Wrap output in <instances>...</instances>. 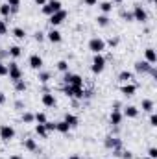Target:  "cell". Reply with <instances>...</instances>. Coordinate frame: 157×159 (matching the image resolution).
Wrapping results in <instances>:
<instances>
[{"label":"cell","instance_id":"obj_3","mask_svg":"<svg viewBox=\"0 0 157 159\" xmlns=\"http://www.w3.org/2000/svg\"><path fill=\"white\" fill-rule=\"evenodd\" d=\"M63 93L69 96V98H85V89L83 87H74V85H65L63 87Z\"/></svg>","mask_w":157,"mask_h":159},{"label":"cell","instance_id":"obj_9","mask_svg":"<svg viewBox=\"0 0 157 159\" xmlns=\"http://www.w3.org/2000/svg\"><path fill=\"white\" fill-rule=\"evenodd\" d=\"M67 17H69V13H67L65 9H61V11H57V13H54V15H50V19H48V22H50V26H52V28H56V26H59V24H63Z\"/></svg>","mask_w":157,"mask_h":159},{"label":"cell","instance_id":"obj_23","mask_svg":"<svg viewBox=\"0 0 157 159\" xmlns=\"http://www.w3.org/2000/svg\"><path fill=\"white\" fill-rule=\"evenodd\" d=\"M65 122H67V124H69V126H70V128H76V126H78L79 124V120H78V117H76V115H72V113H67V115H65Z\"/></svg>","mask_w":157,"mask_h":159},{"label":"cell","instance_id":"obj_49","mask_svg":"<svg viewBox=\"0 0 157 159\" xmlns=\"http://www.w3.org/2000/svg\"><path fill=\"white\" fill-rule=\"evenodd\" d=\"M34 2H35V4H37V6H44V4H46V2H48V0H34Z\"/></svg>","mask_w":157,"mask_h":159},{"label":"cell","instance_id":"obj_33","mask_svg":"<svg viewBox=\"0 0 157 159\" xmlns=\"http://www.w3.org/2000/svg\"><path fill=\"white\" fill-rule=\"evenodd\" d=\"M6 4L11 7V13H17L19 11V6H20V0H6Z\"/></svg>","mask_w":157,"mask_h":159},{"label":"cell","instance_id":"obj_34","mask_svg":"<svg viewBox=\"0 0 157 159\" xmlns=\"http://www.w3.org/2000/svg\"><path fill=\"white\" fill-rule=\"evenodd\" d=\"M22 122H24V124H34V122H35V119H34V113L24 111V113H22Z\"/></svg>","mask_w":157,"mask_h":159},{"label":"cell","instance_id":"obj_22","mask_svg":"<svg viewBox=\"0 0 157 159\" xmlns=\"http://www.w3.org/2000/svg\"><path fill=\"white\" fill-rule=\"evenodd\" d=\"M7 54H9V57H13V59H19V57L22 56V48H20V46H17V44H13V46H9Z\"/></svg>","mask_w":157,"mask_h":159},{"label":"cell","instance_id":"obj_47","mask_svg":"<svg viewBox=\"0 0 157 159\" xmlns=\"http://www.w3.org/2000/svg\"><path fill=\"white\" fill-rule=\"evenodd\" d=\"M148 74H150V76H152V78H157V69H155V65H154V67H152V70H150V72H148Z\"/></svg>","mask_w":157,"mask_h":159},{"label":"cell","instance_id":"obj_43","mask_svg":"<svg viewBox=\"0 0 157 159\" xmlns=\"http://www.w3.org/2000/svg\"><path fill=\"white\" fill-rule=\"evenodd\" d=\"M105 44H109V46H117V44H118V37H111Z\"/></svg>","mask_w":157,"mask_h":159},{"label":"cell","instance_id":"obj_55","mask_svg":"<svg viewBox=\"0 0 157 159\" xmlns=\"http://www.w3.org/2000/svg\"><path fill=\"white\" fill-rule=\"evenodd\" d=\"M48 2H50V0H48Z\"/></svg>","mask_w":157,"mask_h":159},{"label":"cell","instance_id":"obj_42","mask_svg":"<svg viewBox=\"0 0 157 159\" xmlns=\"http://www.w3.org/2000/svg\"><path fill=\"white\" fill-rule=\"evenodd\" d=\"M150 126H152V128L157 126V115L155 113H150Z\"/></svg>","mask_w":157,"mask_h":159},{"label":"cell","instance_id":"obj_35","mask_svg":"<svg viewBox=\"0 0 157 159\" xmlns=\"http://www.w3.org/2000/svg\"><path fill=\"white\" fill-rule=\"evenodd\" d=\"M34 119H35V122H37V124H44V122L48 120L44 113H34Z\"/></svg>","mask_w":157,"mask_h":159},{"label":"cell","instance_id":"obj_29","mask_svg":"<svg viewBox=\"0 0 157 159\" xmlns=\"http://www.w3.org/2000/svg\"><path fill=\"white\" fill-rule=\"evenodd\" d=\"M69 61H65V59H61V61H57V65H56V69L59 70V72H63V74H67L69 72Z\"/></svg>","mask_w":157,"mask_h":159},{"label":"cell","instance_id":"obj_45","mask_svg":"<svg viewBox=\"0 0 157 159\" xmlns=\"http://www.w3.org/2000/svg\"><path fill=\"white\" fill-rule=\"evenodd\" d=\"M15 107H17V109H20V111H24V104H22L20 100H17V102H15Z\"/></svg>","mask_w":157,"mask_h":159},{"label":"cell","instance_id":"obj_8","mask_svg":"<svg viewBox=\"0 0 157 159\" xmlns=\"http://www.w3.org/2000/svg\"><path fill=\"white\" fill-rule=\"evenodd\" d=\"M133 20H137V22H148V13H146V9L141 6V4H137L135 7H133Z\"/></svg>","mask_w":157,"mask_h":159},{"label":"cell","instance_id":"obj_30","mask_svg":"<svg viewBox=\"0 0 157 159\" xmlns=\"http://www.w3.org/2000/svg\"><path fill=\"white\" fill-rule=\"evenodd\" d=\"M13 85H15V91H17V93H24V91L28 89V85H26V81H24V80H17Z\"/></svg>","mask_w":157,"mask_h":159},{"label":"cell","instance_id":"obj_1","mask_svg":"<svg viewBox=\"0 0 157 159\" xmlns=\"http://www.w3.org/2000/svg\"><path fill=\"white\" fill-rule=\"evenodd\" d=\"M61 9H63V4H61L59 0H50V2H46V4L41 7L43 15H46V17H50V15H54V13L61 11Z\"/></svg>","mask_w":157,"mask_h":159},{"label":"cell","instance_id":"obj_4","mask_svg":"<svg viewBox=\"0 0 157 159\" xmlns=\"http://www.w3.org/2000/svg\"><path fill=\"white\" fill-rule=\"evenodd\" d=\"M63 81L65 85H74V87H85V81L79 74H72V72H67L63 76Z\"/></svg>","mask_w":157,"mask_h":159},{"label":"cell","instance_id":"obj_7","mask_svg":"<svg viewBox=\"0 0 157 159\" xmlns=\"http://www.w3.org/2000/svg\"><path fill=\"white\" fill-rule=\"evenodd\" d=\"M7 76L9 80L15 83L17 80H22V70H20V67L15 63V61H11V63H7Z\"/></svg>","mask_w":157,"mask_h":159},{"label":"cell","instance_id":"obj_11","mask_svg":"<svg viewBox=\"0 0 157 159\" xmlns=\"http://www.w3.org/2000/svg\"><path fill=\"white\" fill-rule=\"evenodd\" d=\"M43 63H44V61H43V57H41L39 54H32L30 59H28V65H30L34 70H41V69H43Z\"/></svg>","mask_w":157,"mask_h":159},{"label":"cell","instance_id":"obj_26","mask_svg":"<svg viewBox=\"0 0 157 159\" xmlns=\"http://www.w3.org/2000/svg\"><path fill=\"white\" fill-rule=\"evenodd\" d=\"M24 148H26L28 152H35V150H37V141H35V139H30V137L24 139Z\"/></svg>","mask_w":157,"mask_h":159},{"label":"cell","instance_id":"obj_19","mask_svg":"<svg viewBox=\"0 0 157 159\" xmlns=\"http://www.w3.org/2000/svg\"><path fill=\"white\" fill-rule=\"evenodd\" d=\"M154 107H155V104H154V100H150V98H144V100L141 102V109H142L144 113H154Z\"/></svg>","mask_w":157,"mask_h":159},{"label":"cell","instance_id":"obj_14","mask_svg":"<svg viewBox=\"0 0 157 159\" xmlns=\"http://www.w3.org/2000/svg\"><path fill=\"white\" fill-rule=\"evenodd\" d=\"M120 93L124 94V96H135V93H137V85L135 83H122V87H120Z\"/></svg>","mask_w":157,"mask_h":159},{"label":"cell","instance_id":"obj_31","mask_svg":"<svg viewBox=\"0 0 157 159\" xmlns=\"http://www.w3.org/2000/svg\"><path fill=\"white\" fill-rule=\"evenodd\" d=\"M35 133H37L39 137H43V139H46V137H48V131H46L44 124H37V126H35Z\"/></svg>","mask_w":157,"mask_h":159},{"label":"cell","instance_id":"obj_21","mask_svg":"<svg viewBox=\"0 0 157 159\" xmlns=\"http://www.w3.org/2000/svg\"><path fill=\"white\" fill-rule=\"evenodd\" d=\"M133 72H129V70H122L120 74H118V80L122 81V83H133Z\"/></svg>","mask_w":157,"mask_h":159},{"label":"cell","instance_id":"obj_51","mask_svg":"<svg viewBox=\"0 0 157 159\" xmlns=\"http://www.w3.org/2000/svg\"><path fill=\"white\" fill-rule=\"evenodd\" d=\"M124 0H113V4H122Z\"/></svg>","mask_w":157,"mask_h":159},{"label":"cell","instance_id":"obj_50","mask_svg":"<svg viewBox=\"0 0 157 159\" xmlns=\"http://www.w3.org/2000/svg\"><path fill=\"white\" fill-rule=\"evenodd\" d=\"M9 159H22V157H20L19 154H15V156H11V157H9Z\"/></svg>","mask_w":157,"mask_h":159},{"label":"cell","instance_id":"obj_44","mask_svg":"<svg viewBox=\"0 0 157 159\" xmlns=\"http://www.w3.org/2000/svg\"><path fill=\"white\" fill-rule=\"evenodd\" d=\"M122 17H124L128 22H131V20H133V15H131V13H122Z\"/></svg>","mask_w":157,"mask_h":159},{"label":"cell","instance_id":"obj_15","mask_svg":"<svg viewBox=\"0 0 157 159\" xmlns=\"http://www.w3.org/2000/svg\"><path fill=\"white\" fill-rule=\"evenodd\" d=\"M46 39L50 41L52 44H57V43H61V39H63V35H61V32L59 30H56V28H52L48 34H46Z\"/></svg>","mask_w":157,"mask_h":159},{"label":"cell","instance_id":"obj_32","mask_svg":"<svg viewBox=\"0 0 157 159\" xmlns=\"http://www.w3.org/2000/svg\"><path fill=\"white\" fill-rule=\"evenodd\" d=\"M0 15H2L4 19H7V17L11 15V7H9L7 4H0Z\"/></svg>","mask_w":157,"mask_h":159},{"label":"cell","instance_id":"obj_18","mask_svg":"<svg viewBox=\"0 0 157 159\" xmlns=\"http://www.w3.org/2000/svg\"><path fill=\"white\" fill-rule=\"evenodd\" d=\"M144 61H148L150 65H155L157 63V54L154 48H146L144 50Z\"/></svg>","mask_w":157,"mask_h":159},{"label":"cell","instance_id":"obj_41","mask_svg":"<svg viewBox=\"0 0 157 159\" xmlns=\"http://www.w3.org/2000/svg\"><path fill=\"white\" fill-rule=\"evenodd\" d=\"M120 157H122V159H133V154H131L129 150H122V154H120Z\"/></svg>","mask_w":157,"mask_h":159},{"label":"cell","instance_id":"obj_46","mask_svg":"<svg viewBox=\"0 0 157 159\" xmlns=\"http://www.w3.org/2000/svg\"><path fill=\"white\" fill-rule=\"evenodd\" d=\"M83 4H85V6H96L98 0H83Z\"/></svg>","mask_w":157,"mask_h":159},{"label":"cell","instance_id":"obj_40","mask_svg":"<svg viewBox=\"0 0 157 159\" xmlns=\"http://www.w3.org/2000/svg\"><path fill=\"white\" fill-rule=\"evenodd\" d=\"M44 39H46V34H43V32H35V41H37V43H43Z\"/></svg>","mask_w":157,"mask_h":159},{"label":"cell","instance_id":"obj_17","mask_svg":"<svg viewBox=\"0 0 157 159\" xmlns=\"http://www.w3.org/2000/svg\"><path fill=\"white\" fill-rule=\"evenodd\" d=\"M139 113H141V111H139V107H135V106H126L124 111H122V115L128 117V119H137Z\"/></svg>","mask_w":157,"mask_h":159},{"label":"cell","instance_id":"obj_52","mask_svg":"<svg viewBox=\"0 0 157 159\" xmlns=\"http://www.w3.org/2000/svg\"><path fill=\"white\" fill-rule=\"evenodd\" d=\"M69 159H81V157H79V156H70Z\"/></svg>","mask_w":157,"mask_h":159},{"label":"cell","instance_id":"obj_20","mask_svg":"<svg viewBox=\"0 0 157 159\" xmlns=\"http://www.w3.org/2000/svg\"><path fill=\"white\" fill-rule=\"evenodd\" d=\"M72 128L65 122V120H59V122H56V131H59V133H63V135H67L69 131H70Z\"/></svg>","mask_w":157,"mask_h":159},{"label":"cell","instance_id":"obj_16","mask_svg":"<svg viewBox=\"0 0 157 159\" xmlns=\"http://www.w3.org/2000/svg\"><path fill=\"white\" fill-rule=\"evenodd\" d=\"M122 120H124L122 111H120V109H113V111H111V115H109V122H111L113 126H120V124H122Z\"/></svg>","mask_w":157,"mask_h":159},{"label":"cell","instance_id":"obj_53","mask_svg":"<svg viewBox=\"0 0 157 159\" xmlns=\"http://www.w3.org/2000/svg\"><path fill=\"white\" fill-rule=\"evenodd\" d=\"M142 159H152V157H148V156H146V157H142Z\"/></svg>","mask_w":157,"mask_h":159},{"label":"cell","instance_id":"obj_56","mask_svg":"<svg viewBox=\"0 0 157 159\" xmlns=\"http://www.w3.org/2000/svg\"><path fill=\"white\" fill-rule=\"evenodd\" d=\"M0 159H2V157H0Z\"/></svg>","mask_w":157,"mask_h":159},{"label":"cell","instance_id":"obj_13","mask_svg":"<svg viewBox=\"0 0 157 159\" xmlns=\"http://www.w3.org/2000/svg\"><path fill=\"white\" fill-rule=\"evenodd\" d=\"M152 67H154V65H150L148 61H137V63H135V72H137V74H148V72L152 70Z\"/></svg>","mask_w":157,"mask_h":159},{"label":"cell","instance_id":"obj_10","mask_svg":"<svg viewBox=\"0 0 157 159\" xmlns=\"http://www.w3.org/2000/svg\"><path fill=\"white\" fill-rule=\"evenodd\" d=\"M104 146L107 148V150H115V148H122V141L118 139V137H105V141H104Z\"/></svg>","mask_w":157,"mask_h":159},{"label":"cell","instance_id":"obj_28","mask_svg":"<svg viewBox=\"0 0 157 159\" xmlns=\"http://www.w3.org/2000/svg\"><path fill=\"white\" fill-rule=\"evenodd\" d=\"M11 34H13L15 39H24V37H26V30L20 28V26H15V28L11 30Z\"/></svg>","mask_w":157,"mask_h":159},{"label":"cell","instance_id":"obj_39","mask_svg":"<svg viewBox=\"0 0 157 159\" xmlns=\"http://www.w3.org/2000/svg\"><path fill=\"white\" fill-rule=\"evenodd\" d=\"M148 157H152V159H157V148H155V146H152V148H148Z\"/></svg>","mask_w":157,"mask_h":159},{"label":"cell","instance_id":"obj_37","mask_svg":"<svg viewBox=\"0 0 157 159\" xmlns=\"http://www.w3.org/2000/svg\"><path fill=\"white\" fill-rule=\"evenodd\" d=\"M6 34H7V22L2 19L0 20V35H6Z\"/></svg>","mask_w":157,"mask_h":159},{"label":"cell","instance_id":"obj_12","mask_svg":"<svg viewBox=\"0 0 157 159\" xmlns=\"http://www.w3.org/2000/svg\"><path fill=\"white\" fill-rule=\"evenodd\" d=\"M41 102H43V106H44V107H56V104H57V100H56L54 93H44V94L41 96Z\"/></svg>","mask_w":157,"mask_h":159},{"label":"cell","instance_id":"obj_54","mask_svg":"<svg viewBox=\"0 0 157 159\" xmlns=\"http://www.w3.org/2000/svg\"><path fill=\"white\" fill-rule=\"evenodd\" d=\"M61 159H65V157H61Z\"/></svg>","mask_w":157,"mask_h":159},{"label":"cell","instance_id":"obj_5","mask_svg":"<svg viewBox=\"0 0 157 159\" xmlns=\"http://www.w3.org/2000/svg\"><path fill=\"white\" fill-rule=\"evenodd\" d=\"M0 139H2L4 143L13 141V139H15V128L9 126V124H2V126H0Z\"/></svg>","mask_w":157,"mask_h":159},{"label":"cell","instance_id":"obj_6","mask_svg":"<svg viewBox=\"0 0 157 159\" xmlns=\"http://www.w3.org/2000/svg\"><path fill=\"white\" fill-rule=\"evenodd\" d=\"M105 41L100 39V37H92V39L89 41V50L92 52V54H102L104 50H105Z\"/></svg>","mask_w":157,"mask_h":159},{"label":"cell","instance_id":"obj_25","mask_svg":"<svg viewBox=\"0 0 157 159\" xmlns=\"http://www.w3.org/2000/svg\"><path fill=\"white\" fill-rule=\"evenodd\" d=\"M109 22H111V19H109L107 15H98V17H96V24H98L100 28H107Z\"/></svg>","mask_w":157,"mask_h":159},{"label":"cell","instance_id":"obj_36","mask_svg":"<svg viewBox=\"0 0 157 159\" xmlns=\"http://www.w3.org/2000/svg\"><path fill=\"white\" fill-rule=\"evenodd\" d=\"M44 128H46V131H48V133H50V131H56V122L46 120V122H44Z\"/></svg>","mask_w":157,"mask_h":159},{"label":"cell","instance_id":"obj_24","mask_svg":"<svg viewBox=\"0 0 157 159\" xmlns=\"http://www.w3.org/2000/svg\"><path fill=\"white\" fill-rule=\"evenodd\" d=\"M98 7H100L102 15H109V13L113 11V7H115V6H113V2H102V4H100Z\"/></svg>","mask_w":157,"mask_h":159},{"label":"cell","instance_id":"obj_38","mask_svg":"<svg viewBox=\"0 0 157 159\" xmlns=\"http://www.w3.org/2000/svg\"><path fill=\"white\" fill-rule=\"evenodd\" d=\"M0 76H7V63L0 61Z\"/></svg>","mask_w":157,"mask_h":159},{"label":"cell","instance_id":"obj_27","mask_svg":"<svg viewBox=\"0 0 157 159\" xmlns=\"http://www.w3.org/2000/svg\"><path fill=\"white\" fill-rule=\"evenodd\" d=\"M37 80H39V83L46 85V83L52 80V74H50V72H46V70H39V74H37Z\"/></svg>","mask_w":157,"mask_h":159},{"label":"cell","instance_id":"obj_48","mask_svg":"<svg viewBox=\"0 0 157 159\" xmlns=\"http://www.w3.org/2000/svg\"><path fill=\"white\" fill-rule=\"evenodd\" d=\"M6 102H7V98H6V94H4V93H0V106H4Z\"/></svg>","mask_w":157,"mask_h":159},{"label":"cell","instance_id":"obj_2","mask_svg":"<svg viewBox=\"0 0 157 159\" xmlns=\"http://www.w3.org/2000/svg\"><path fill=\"white\" fill-rule=\"evenodd\" d=\"M105 57L102 56V54H94V57H92V65H91V70H92V74H102L104 72V69H105Z\"/></svg>","mask_w":157,"mask_h":159}]
</instances>
